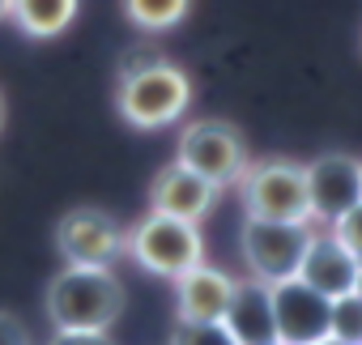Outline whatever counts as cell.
<instances>
[{
  "mask_svg": "<svg viewBox=\"0 0 362 345\" xmlns=\"http://www.w3.org/2000/svg\"><path fill=\"white\" fill-rule=\"evenodd\" d=\"M43 303L56 332H107L124 315V286L111 269L64 264L47 281Z\"/></svg>",
  "mask_w": 362,
  "mask_h": 345,
  "instance_id": "6da1fadb",
  "label": "cell"
},
{
  "mask_svg": "<svg viewBox=\"0 0 362 345\" xmlns=\"http://www.w3.org/2000/svg\"><path fill=\"white\" fill-rule=\"evenodd\" d=\"M188 107H192V77L166 56L136 73L115 77V111L124 124L141 132L170 128L175 119H184Z\"/></svg>",
  "mask_w": 362,
  "mask_h": 345,
  "instance_id": "7a4b0ae2",
  "label": "cell"
},
{
  "mask_svg": "<svg viewBox=\"0 0 362 345\" xmlns=\"http://www.w3.org/2000/svg\"><path fill=\"white\" fill-rule=\"evenodd\" d=\"M124 252L153 277H184L205 260V239L197 222L184 218H166V214H145L124 230Z\"/></svg>",
  "mask_w": 362,
  "mask_h": 345,
  "instance_id": "3957f363",
  "label": "cell"
},
{
  "mask_svg": "<svg viewBox=\"0 0 362 345\" xmlns=\"http://www.w3.org/2000/svg\"><path fill=\"white\" fill-rule=\"evenodd\" d=\"M239 201H243V218H260V222H311L307 170L294 158L247 162L243 180H239Z\"/></svg>",
  "mask_w": 362,
  "mask_h": 345,
  "instance_id": "277c9868",
  "label": "cell"
},
{
  "mask_svg": "<svg viewBox=\"0 0 362 345\" xmlns=\"http://www.w3.org/2000/svg\"><path fill=\"white\" fill-rule=\"evenodd\" d=\"M175 162H184L218 188H230L247 170V141L226 119H192L175 141Z\"/></svg>",
  "mask_w": 362,
  "mask_h": 345,
  "instance_id": "5b68a950",
  "label": "cell"
},
{
  "mask_svg": "<svg viewBox=\"0 0 362 345\" xmlns=\"http://www.w3.org/2000/svg\"><path fill=\"white\" fill-rule=\"evenodd\" d=\"M315 222H260V218H243L239 230V247L247 260V273L264 286L290 281L298 277V264L315 239L311 230Z\"/></svg>",
  "mask_w": 362,
  "mask_h": 345,
  "instance_id": "8992f818",
  "label": "cell"
},
{
  "mask_svg": "<svg viewBox=\"0 0 362 345\" xmlns=\"http://www.w3.org/2000/svg\"><path fill=\"white\" fill-rule=\"evenodd\" d=\"M56 252L77 269H111L115 256H124V230L107 209L77 205L56 222Z\"/></svg>",
  "mask_w": 362,
  "mask_h": 345,
  "instance_id": "52a82bcc",
  "label": "cell"
},
{
  "mask_svg": "<svg viewBox=\"0 0 362 345\" xmlns=\"http://www.w3.org/2000/svg\"><path fill=\"white\" fill-rule=\"evenodd\" d=\"M273 298V332L277 345H320L332 332V303L324 294H315L307 281L290 277L269 286Z\"/></svg>",
  "mask_w": 362,
  "mask_h": 345,
  "instance_id": "ba28073f",
  "label": "cell"
},
{
  "mask_svg": "<svg viewBox=\"0 0 362 345\" xmlns=\"http://www.w3.org/2000/svg\"><path fill=\"white\" fill-rule=\"evenodd\" d=\"M303 170H307L311 222L332 226L341 214H349L362 201V158H349V153L332 149V153H320L315 162H307Z\"/></svg>",
  "mask_w": 362,
  "mask_h": 345,
  "instance_id": "9c48e42d",
  "label": "cell"
},
{
  "mask_svg": "<svg viewBox=\"0 0 362 345\" xmlns=\"http://www.w3.org/2000/svg\"><path fill=\"white\" fill-rule=\"evenodd\" d=\"M222 188L209 184L205 175L188 170L184 162H166L153 184H149V214H166V218H184V222H197L218 205Z\"/></svg>",
  "mask_w": 362,
  "mask_h": 345,
  "instance_id": "30bf717a",
  "label": "cell"
},
{
  "mask_svg": "<svg viewBox=\"0 0 362 345\" xmlns=\"http://www.w3.org/2000/svg\"><path fill=\"white\" fill-rule=\"evenodd\" d=\"M298 281H307L315 294H324L332 303V298H345V294L362 290V260L354 252H345L328 230L324 235L315 230V239H311V247L298 264Z\"/></svg>",
  "mask_w": 362,
  "mask_h": 345,
  "instance_id": "8fae6325",
  "label": "cell"
},
{
  "mask_svg": "<svg viewBox=\"0 0 362 345\" xmlns=\"http://www.w3.org/2000/svg\"><path fill=\"white\" fill-rule=\"evenodd\" d=\"M235 294V277L214 264H197L184 277H175V320L179 324H214L226 315Z\"/></svg>",
  "mask_w": 362,
  "mask_h": 345,
  "instance_id": "7c38bea8",
  "label": "cell"
},
{
  "mask_svg": "<svg viewBox=\"0 0 362 345\" xmlns=\"http://www.w3.org/2000/svg\"><path fill=\"white\" fill-rule=\"evenodd\" d=\"M222 324H226V332H230L239 345H277L269 286L256 281V277L235 281V294H230V307H226Z\"/></svg>",
  "mask_w": 362,
  "mask_h": 345,
  "instance_id": "4fadbf2b",
  "label": "cell"
},
{
  "mask_svg": "<svg viewBox=\"0 0 362 345\" xmlns=\"http://www.w3.org/2000/svg\"><path fill=\"white\" fill-rule=\"evenodd\" d=\"M81 9V0H9V22L26 39H60Z\"/></svg>",
  "mask_w": 362,
  "mask_h": 345,
  "instance_id": "5bb4252c",
  "label": "cell"
},
{
  "mask_svg": "<svg viewBox=\"0 0 362 345\" xmlns=\"http://www.w3.org/2000/svg\"><path fill=\"white\" fill-rule=\"evenodd\" d=\"M119 9H124L128 26H136L145 35H162V30H175L192 13V0H119Z\"/></svg>",
  "mask_w": 362,
  "mask_h": 345,
  "instance_id": "9a60e30c",
  "label": "cell"
},
{
  "mask_svg": "<svg viewBox=\"0 0 362 345\" xmlns=\"http://www.w3.org/2000/svg\"><path fill=\"white\" fill-rule=\"evenodd\" d=\"M332 341L341 345H362V290L332 298Z\"/></svg>",
  "mask_w": 362,
  "mask_h": 345,
  "instance_id": "2e32d148",
  "label": "cell"
},
{
  "mask_svg": "<svg viewBox=\"0 0 362 345\" xmlns=\"http://www.w3.org/2000/svg\"><path fill=\"white\" fill-rule=\"evenodd\" d=\"M170 345H239L222 320L214 324H179L175 320V332H170Z\"/></svg>",
  "mask_w": 362,
  "mask_h": 345,
  "instance_id": "e0dca14e",
  "label": "cell"
},
{
  "mask_svg": "<svg viewBox=\"0 0 362 345\" xmlns=\"http://www.w3.org/2000/svg\"><path fill=\"white\" fill-rule=\"evenodd\" d=\"M328 235H332L345 252H354V256L362 260V201H358L349 214H341V218L328 226Z\"/></svg>",
  "mask_w": 362,
  "mask_h": 345,
  "instance_id": "ac0fdd59",
  "label": "cell"
},
{
  "mask_svg": "<svg viewBox=\"0 0 362 345\" xmlns=\"http://www.w3.org/2000/svg\"><path fill=\"white\" fill-rule=\"evenodd\" d=\"M0 345H30L26 324L18 315H9V311H0Z\"/></svg>",
  "mask_w": 362,
  "mask_h": 345,
  "instance_id": "d6986e66",
  "label": "cell"
},
{
  "mask_svg": "<svg viewBox=\"0 0 362 345\" xmlns=\"http://www.w3.org/2000/svg\"><path fill=\"white\" fill-rule=\"evenodd\" d=\"M52 345H115L107 332H56Z\"/></svg>",
  "mask_w": 362,
  "mask_h": 345,
  "instance_id": "ffe728a7",
  "label": "cell"
},
{
  "mask_svg": "<svg viewBox=\"0 0 362 345\" xmlns=\"http://www.w3.org/2000/svg\"><path fill=\"white\" fill-rule=\"evenodd\" d=\"M9 18V0H0V22H5Z\"/></svg>",
  "mask_w": 362,
  "mask_h": 345,
  "instance_id": "44dd1931",
  "label": "cell"
},
{
  "mask_svg": "<svg viewBox=\"0 0 362 345\" xmlns=\"http://www.w3.org/2000/svg\"><path fill=\"white\" fill-rule=\"evenodd\" d=\"M0 128H5V94H0Z\"/></svg>",
  "mask_w": 362,
  "mask_h": 345,
  "instance_id": "7402d4cb",
  "label": "cell"
},
{
  "mask_svg": "<svg viewBox=\"0 0 362 345\" xmlns=\"http://www.w3.org/2000/svg\"><path fill=\"white\" fill-rule=\"evenodd\" d=\"M320 345H341V341H332V337H328V341H320Z\"/></svg>",
  "mask_w": 362,
  "mask_h": 345,
  "instance_id": "603a6c76",
  "label": "cell"
}]
</instances>
